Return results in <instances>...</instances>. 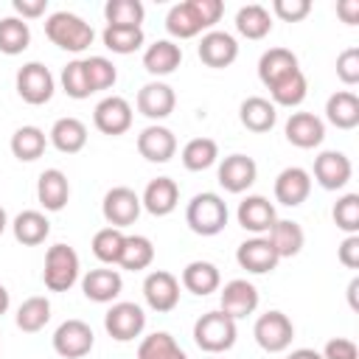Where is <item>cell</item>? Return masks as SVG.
I'll return each mask as SVG.
<instances>
[{
	"instance_id": "6da1fadb",
	"label": "cell",
	"mask_w": 359,
	"mask_h": 359,
	"mask_svg": "<svg viewBox=\"0 0 359 359\" xmlns=\"http://www.w3.org/2000/svg\"><path fill=\"white\" fill-rule=\"evenodd\" d=\"M45 36L62 48V50H70V53H81L93 45V25L84 22L79 14L73 11H53L48 20H45Z\"/></svg>"
},
{
	"instance_id": "7a4b0ae2",
	"label": "cell",
	"mask_w": 359,
	"mask_h": 359,
	"mask_svg": "<svg viewBox=\"0 0 359 359\" xmlns=\"http://www.w3.org/2000/svg\"><path fill=\"white\" fill-rule=\"evenodd\" d=\"M236 337H238L236 320L230 314H224L222 309L208 311L194 323V342L199 351H205L210 356L230 351L236 345Z\"/></svg>"
},
{
	"instance_id": "3957f363",
	"label": "cell",
	"mask_w": 359,
	"mask_h": 359,
	"mask_svg": "<svg viewBox=\"0 0 359 359\" xmlns=\"http://www.w3.org/2000/svg\"><path fill=\"white\" fill-rule=\"evenodd\" d=\"M227 216H230L227 213V202L213 191L196 194L185 208V224L191 227V233L205 236V238L208 236H219L224 230V224H227Z\"/></svg>"
},
{
	"instance_id": "277c9868",
	"label": "cell",
	"mask_w": 359,
	"mask_h": 359,
	"mask_svg": "<svg viewBox=\"0 0 359 359\" xmlns=\"http://www.w3.org/2000/svg\"><path fill=\"white\" fill-rule=\"evenodd\" d=\"M81 272L79 252L70 244H53L45 252V269H42V283L48 292H67Z\"/></svg>"
},
{
	"instance_id": "5b68a950",
	"label": "cell",
	"mask_w": 359,
	"mask_h": 359,
	"mask_svg": "<svg viewBox=\"0 0 359 359\" xmlns=\"http://www.w3.org/2000/svg\"><path fill=\"white\" fill-rule=\"evenodd\" d=\"M14 84H17V95H20L25 104H31V107L48 104V101L53 98V90H56V79H53V73H50L42 62H28V65H22V67L17 70Z\"/></svg>"
},
{
	"instance_id": "8992f818",
	"label": "cell",
	"mask_w": 359,
	"mask_h": 359,
	"mask_svg": "<svg viewBox=\"0 0 359 359\" xmlns=\"http://www.w3.org/2000/svg\"><path fill=\"white\" fill-rule=\"evenodd\" d=\"M252 337H255V342H258L266 353H280V351H286V348L292 345V339H294V325H292V320H289L283 311L272 309V311H266V314H261V317L255 320Z\"/></svg>"
},
{
	"instance_id": "52a82bcc",
	"label": "cell",
	"mask_w": 359,
	"mask_h": 359,
	"mask_svg": "<svg viewBox=\"0 0 359 359\" xmlns=\"http://www.w3.org/2000/svg\"><path fill=\"white\" fill-rule=\"evenodd\" d=\"M104 328L112 339L118 342H132L135 337L143 334L146 328V314L137 303H129V300H121V303H112L104 314Z\"/></svg>"
},
{
	"instance_id": "ba28073f",
	"label": "cell",
	"mask_w": 359,
	"mask_h": 359,
	"mask_svg": "<svg viewBox=\"0 0 359 359\" xmlns=\"http://www.w3.org/2000/svg\"><path fill=\"white\" fill-rule=\"evenodd\" d=\"M140 210H143L140 196H137L132 188H126V185H115V188H109V191L104 194L101 213H104V219H107L109 227L123 230V227L135 224L137 216H140Z\"/></svg>"
},
{
	"instance_id": "9c48e42d",
	"label": "cell",
	"mask_w": 359,
	"mask_h": 359,
	"mask_svg": "<svg viewBox=\"0 0 359 359\" xmlns=\"http://www.w3.org/2000/svg\"><path fill=\"white\" fill-rule=\"evenodd\" d=\"M93 345H95V334L84 320H65L53 331V351L62 359H81L93 351Z\"/></svg>"
},
{
	"instance_id": "30bf717a",
	"label": "cell",
	"mask_w": 359,
	"mask_h": 359,
	"mask_svg": "<svg viewBox=\"0 0 359 359\" xmlns=\"http://www.w3.org/2000/svg\"><path fill=\"white\" fill-rule=\"evenodd\" d=\"M132 118H135L132 104H129L126 98H121V95H107V98H101V101L95 104V109H93V123H95V129H98L101 135H109V137H118V135L129 132Z\"/></svg>"
},
{
	"instance_id": "8fae6325",
	"label": "cell",
	"mask_w": 359,
	"mask_h": 359,
	"mask_svg": "<svg viewBox=\"0 0 359 359\" xmlns=\"http://www.w3.org/2000/svg\"><path fill=\"white\" fill-rule=\"evenodd\" d=\"M143 297H146V306L157 314H165V311H174L177 303H180V280L177 275L165 272V269H154L146 275L143 280Z\"/></svg>"
},
{
	"instance_id": "7c38bea8",
	"label": "cell",
	"mask_w": 359,
	"mask_h": 359,
	"mask_svg": "<svg viewBox=\"0 0 359 359\" xmlns=\"http://www.w3.org/2000/svg\"><path fill=\"white\" fill-rule=\"evenodd\" d=\"M351 174H353V165H351V157L337 151V149H328V151H320L314 157V182L325 191H339L351 182Z\"/></svg>"
},
{
	"instance_id": "4fadbf2b",
	"label": "cell",
	"mask_w": 359,
	"mask_h": 359,
	"mask_svg": "<svg viewBox=\"0 0 359 359\" xmlns=\"http://www.w3.org/2000/svg\"><path fill=\"white\" fill-rule=\"evenodd\" d=\"M261 297H258V289L255 283H250L247 278H233L222 286L219 292V309L224 314H230L233 320H241V317H250L255 309H258Z\"/></svg>"
},
{
	"instance_id": "5bb4252c",
	"label": "cell",
	"mask_w": 359,
	"mask_h": 359,
	"mask_svg": "<svg viewBox=\"0 0 359 359\" xmlns=\"http://www.w3.org/2000/svg\"><path fill=\"white\" fill-rule=\"evenodd\" d=\"M202 65L213 67V70H222V67H230L236 59H238V42L233 34L227 31H205L202 39H199V48H196Z\"/></svg>"
},
{
	"instance_id": "9a60e30c",
	"label": "cell",
	"mask_w": 359,
	"mask_h": 359,
	"mask_svg": "<svg viewBox=\"0 0 359 359\" xmlns=\"http://www.w3.org/2000/svg\"><path fill=\"white\" fill-rule=\"evenodd\" d=\"M135 107L140 115H146L149 121H163L174 112L177 107V93L171 84L165 81H149L137 90V98H135Z\"/></svg>"
},
{
	"instance_id": "2e32d148",
	"label": "cell",
	"mask_w": 359,
	"mask_h": 359,
	"mask_svg": "<svg viewBox=\"0 0 359 359\" xmlns=\"http://www.w3.org/2000/svg\"><path fill=\"white\" fill-rule=\"evenodd\" d=\"M258 180V165L247 154H227L219 163V185L227 194H244Z\"/></svg>"
},
{
	"instance_id": "e0dca14e",
	"label": "cell",
	"mask_w": 359,
	"mask_h": 359,
	"mask_svg": "<svg viewBox=\"0 0 359 359\" xmlns=\"http://www.w3.org/2000/svg\"><path fill=\"white\" fill-rule=\"evenodd\" d=\"M236 261H238L241 269H247L252 275H266V272H272L278 266L280 258H278V252H275V247L269 244L266 236H252V238L238 244Z\"/></svg>"
},
{
	"instance_id": "ac0fdd59",
	"label": "cell",
	"mask_w": 359,
	"mask_h": 359,
	"mask_svg": "<svg viewBox=\"0 0 359 359\" xmlns=\"http://www.w3.org/2000/svg\"><path fill=\"white\" fill-rule=\"evenodd\" d=\"M236 219H238V224H241L247 233H252V236H266L269 227L278 222L275 205H272L266 196H261V194H252V196L241 199V202H238V210H236Z\"/></svg>"
},
{
	"instance_id": "d6986e66",
	"label": "cell",
	"mask_w": 359,
	"mask_h": 359,
	"mask_svg": "<svg viewBox=\"0 0 359 359\" xmlns=\"http://www.w3.org/2000/svg\"><path fill=\"white\" fill-rule=\"evenodd\" d=\"M275 199L286 208H297L311 194V174L300 165H289L275 177Z\"/></svg>"
},
{
	"instance_id": "ffe728a7",
	"label": "cell",
	"mask_w": 359,
	"mask_h": 359,
	"mask_svg": "<svg viewBox=\"0 0 359 359\" xmlns=\"http://www.w3.org/2000/svg\"><path fill=\"white\" fill-rule=\"evenodd\" d=\"M137 151L149 163H168L177 154V137L168 126L151 123L137 135Z\"/></svg>"
},
{
	"instance_id": "44dd1931",
	"label": "cell",
	"mask_w": 359,
	"mask_h": 359,
	"mask_svg": "<svg viewBox=\"0 0 359 359\" xmlns=\"http://www.w3.org/2000/svg\"><path fill=\"white\" fill-rule=\"evenodd\" d=\"M283 132H286V140L297 149H314L325 140V123L314 112H292Z\"/></svg>"
},
{
	"instance_id": "7402d4cb",
	"label": "cell",
	"mask_w": 359,
	"mask_h": 359,
	"mask_svg": "<svg viewBox=\"0 0 359 359\" xmlns=\"http://www.w3.org/2000/svg\"><path fill=\"white\" fill-rule=\"evenodd\" d=\"M140 205L143 210H149L151 216H168L174 213V208L180 205V185L171 177H154L143 194H140Z\"/></svg>"
},
{
	"instance_id": "603a6c76",
	"label": "cell",
	"mask_w": 359,
	"mask_h": 359,
	"mask_svg": "<svg viewBox=\"0 0 359 359\" xmlns=\"http://www.w3.org/2000/svg\"><path fill=\"white\" fill-rule=\"evenodd\" d=\"M121 289H123V278H121L118 269L98 266V269H90L81 278V292L93 303H112L121 294Z\"/></svg>"
},
{
	"instance_id": "cb8c5ba5",
	"label": "cell",
	"mask_w": 359,
	"mask_h": 359,
	"mask_svg": "<svg viewBox=\"0 0 359 359\" xmlns=\"http://www.w3.org/2000/svg\"><path fill=\"white\" fill-rule=\"evenodd\" d=\"M294 70H300V62L289 48H269L258 59V79L266 90L272 84H278L280 79H286L289 73H294Z\"/></svg>"
},
{
	"instance_id": "d4e9b609",
	"label": "cell",
	"mask_w": 359,
	"mask_h": 359,
	"mask_svg": "<svg viewBox=\"0 0 359 359\" xmlns=\"http://www.w3.org/2000/svg\"><path fill=\"white\" fill-rule=\"evenodd\" d=\"M36 199L45 210L56 213L67 205L70 199V182H67V174L59 171V168H45L36 180Z\"/></svg>"
},
{
	"instance_id": "484cf974",
	"label": "cell",
	"mask_w": 359,
	"mask_h": 359,
	"mask_svg": "<svg viewBox=\"0 0 359 359\" xmlns=\"http://www.w3.org/2000/svg\"><path fill=\"white\" fill-rule=\"evenodd\" d=\"M238 118H241L244 129H250L255 135H264L278 123V107L264 95H250V98L241 101Z\"/></svg>"
},
{
	"instance_id": "4316f807",
	"label": "cell",
	"mask_w": 359,
	"mask_h": 359,
	"mask_svg": "<svg viewBox=\"0 0 359 359\" xmlns=\"http://www.w3.org/2000/svg\"><path fill=\"white\" fill-rule=\"evenodd\" d=\"M182 65V48L174 39H157L143 50V67L149 76H168Z\"/></svg>"
},
{
	"instance_id": "83f0119b",
	"label": "cell",
	"mask_w": 359,
	"mask_h": 359,
	"mask_svg": "<svg viewBox=\"0 0 359 359\" xmlns=\"http://www.w3.org/2000/svg\"><path fill=\"white\" fill-rule=\"evenodd\" d=\"M48 140L62 154H79L87 146V126H84V121H79L73 115L59 118V121H53V126L48 132Z\"/></svg>"
},
{
	"instance_id": "f1b7e54d",
	"label": "cell",
	"mask_w": 359,
	"mask_h": 359,
	"mask_svg": "<svg viewBox=\"0 0 359 359\" xmlns=\"http://www.w3.org/2000/svg\"><path fill=\"white\" fill-rule=\"evenodd\" d=\"M165 31L174 39H191V36L208 31V28H205V22H202V17L196 11V3L194 0H185V3H177V6L168 8V14H165Z\"/></svg>"
},
{
	"instance_id": "f546056e",
	"label": "cell",
	"mask_w": 359,
	"mask_h": 359,
	"mask_svg": "<svg viewBox=\"0 0 359 359\" xmlns=\"http://www.w3.org/2000/svg\"><path fill=\"white\" fill-rule=\"evenodd\" d=\"M325 121L337 129H356L359 126V98L351 90H337L325 101Z\"/></svg>"
},
{
	"instance_id": "4dcf8cb0",
	"label": "cell",
	"mask_w": 359,
	"mask_h": 359,
	"mask_svg": "<svg viewBox=\"0 0 359 359\" xmlns=\"http://www.w3.org/2000/svg\"><path fill=\"white\" fill-rule=\"evenodd\" d=\"M180 283L196 294V297H208L210 292H216L222 286V275H219V266L210 264V261H191L185 269H182V278Z\"/></svg>"
},
{
	"instance_id": "1f68e13d",
	"label": "cell",
	"mask_w": 359,
	"mask_h": 359,
	"mask_svg": "<svg viewBox=\"0 0 359 359\" xmlns=\"http://www.w3.org/2000/svg\"><path fill=\"white\" fill-rule=\"evenodd\" d=\"M266 238H269V244L275 247L278 258H294V255L303 250V244H306L303 227H300L297 222H292V219H278V222L269 227Z\"/></svg>"
},
{
	"instance_id": "d6a6232c",
	"label": "cell",
	"mask_w": 359,
	"mask_h": 359,
	"mask_svg": "<svg viewBox=\"0 0 359 359\" xmlns=\"http://www.w3.org/2000/svg\"><path fill=\"white\" fill-rule=\"evenodd\" d=\"M11 233H14V238H17L20 244L36 247V244H42V241L48 238L50 222H48V216H45L42 210H22V213L14 216Z\"/></svg>"
},
{
	"instance_id": "836d02e7",
	"label": "cell",
	"mask_w": 359,
	"mask_h": 359,
	"mask_svg": "<svg viewBox=\"0 0 359 359\" xmlns=\"http://www.w3.org/2000/svg\"><path fill=\"white\" fill-rule=\"evenodd\" d=\"M45 146H48V135L39 129V126H20L11 140H8V149L11 154L20 160V163H34L45 154Z\"/></svg>"
},
{
	"instance_id": "e575fe53",
	"label": "cell",
	"mask_w": 359,
	"mask_h": 359,
	"mask_svg": "<svg viewBox=\"0 0 359 359\" xmlns=\"http://www.w3.org/2000/svg\"><path fill=\"white\" fill-rule=\"evenodd\" d=\"M236 31L247 39H264L272 31V14L261 3L241 6L236 11Z\"/></svg>"
},
{
	"instance_id": "d590c367",
	"label": "cell",
	"mask_w": 359,
	"mask_h": 359,
	"mask_svg": "<svg viewBox=\"0 0 359 359\" xmlns=\"http://www.w3.org/2000/svg\"><path fill=\"white\" fill-rule=\"evenodd\" d=\"M151 261H154V244H151V238L137 236V233L135 236H126L118 266L121 269H129V272H140V269L151 266Z\"/></svg>"
},
{
	"instance_id": "8d00e7d4",
	"label": "cell",
	"mask_w": 359,
	"mask_h": 359,
	"mask_svg": "<svg viewBox=\"0 0 359 359\" xmlns=\"http://www.w3.org/2000/svg\"><path fill=\"white\" fill-rule=\"evenodd\" d=\"M50 320V300L42 297V294H34L28 300L20 303L17 309V328L25 331V334H36L48 325Z\"/></svg>"
},
{
	"instance_id": "74e56055",
	"label": "cell",
	"mask_w": 359,
	"mask_h": 359,
	"mask_svg": "<svg viewBox=\"0 0 359 359\" xmlns=\"http://www.w3.org/2000/svg\"><path fill=\"white\" fill-rule=\"evenodd\" d=\"M306 93H309V81H306L303 70H294V73H289L286 79H280L278 84L269 87V95H272L275 107H300L306 101Z\"/></svg>"
},
{
	"instance_id": "f35d334b",
	"label": "cell",
	"mask_w": 359,
	"mask_h": 359,
	"mask_svg": "<svg viewBox=\"0 0 359 359\" xmlns=\"http://www.w3.org/2000/svg\"><path fill=\"white\" fill-rule=\"evenodd\" d=\"M180 160H182V165L188 171H205L219 160V146L210 137H194V140H188L182 146Z\"/></svg>"
},
{
	"instance_id": "ab89813d",
	"label": "cell",
	"mask_w": 359,
	"mask_h": 359,
	"mask_svg": "<svg viewBox=\"0 0 359 359\" xmlns=\"http://www.w3.org/2000/svg\"><path fill=\"white\" fill-rule=\"evenodd\" d=\"M137 359H188V356L168 331H154L140 339Z\"/></svg>"
},
{
	"instance_id": "60d3db41",
	"label": "cell",
	"mask_w": 359,
	"mask_h": 359,
	"mask_svg": "<svg viewBox=\"0 0 359 359\" xmlns=\"http://www.w3.org/2000/svg\"><path fill=\"white\" fill-rule=\"evenodd\" d=\"M101 39H104V48H107V50H112V53H118V56H129V53H135V50L143 48L146 34H143V28L107 25L104 34H101Z\"/></svg>"
},
{
	"instance_id": "b9f144b4",
	"label": "cell",
	"mask_w": 359,
	"mask_h": 359,
	"mask_svg": "<svg viewBox=\"0 0 359 359\" xmlns=\"http://www.w3.org/2000/svg\"><path fill=\"white\" fill-rule=\"evenodd\" d=\"M31 45V28L20 17H3L0 20V53L17 56Z\"/></svg>"
},
{
	"instance_id": "7bdbcfd3",
	"label": "cell",
	"mask_w": 359,
	"mask_h": 359,
	"mask_svg": "<svg viewBox=\"0 0 359 359\" xmlns=\"http://www.w3.org/2000/svg\"><path fill=\"white\" fill-rule=\"evenodd\" d=\"M107 25H121V28H140L146 8L140 0H107L104 6Z\"/></svg>"
},
{
	"instance_id": "ee69618b",
	"label": "cell",
	"mask_w": 359,
	"mask_h": 359,
	"mask_svg": "<svg viewBox=\"0 0 359 359\" xmlns=\"http://www.w3.org/2000/svg\"><path fill=\"white\" fill-rule=\"evenodd\" d=\"M123 241H126V233L118 230V227H104L93 236V255L101 261V264H118L121 261V250H123Z\"/></svg>"
},
{
	"instance_id": "f6af8a7d",
	"label": "cell",
	"mask_w": 359,
	"mask_h": 359,
	"mask_svg": "<svg viewBox=\"0 0 359 359\" xmlns=\"http://www.w3.org/2000/svg\"><path fill=\"white\" fill-rule=\"evenodd\" d=\"M59 81H62V90H65L70 98H76V101H84V98L93 95L90 81H87V70H84V59H73V62H67V65L62 67Z\"/></svg>"
},
{
	"instance_id": "bcb514c9",
	"label": "cell",
	"mask_w": 359,
	"mask_h": 359,
	"mask_svg": "<svg viewBox=\"0 0 359 359\" xmlns=\"http://www.w3.org/2000/svg\"><path fill=\"white\" fill-rule=\"evenodd\" d=\"M84 70H87V81H90V90L93 93L109 90L118 81V70H115V65L107 56H90V59H84Z\"/></svg>"
},
{
	"instance_id": "7dc6e473",
	"label": "cell",
	"mask_w": 359,
	"mask_h": 359,
	"mask_svg": "<svg viewBox=\"0 0 359 359\" xmlns=\"http://www.w3.org/2000/svg\"><path fill=\"white\" fill-rule=\"evenodd\" d=\"M331 216H334V224H337L342 233L356 236V233H359V194H345V196H339L337 205H334V210H331Z\"/></svg>"
},
{
	"instance_id": "c3c4849f",
	"label": "cell",
	"mask_w": 359,
	"mask_h": 359,
	"mask_svg": "<svg viewBox=\"0 0 359 359\" xmlns=\"http://www.w3.org/2000/svg\"><path fill=\"white\" fill-rule=\"evenodd\" d=\"M337 79L348 87L359 84V48H345L337 56Z\"/></svg>"
},
{
	"instance_id": "681fc988",
	"label": "cell",
	"mask_w": 359,
	"mask_h": 359,
	"mask_svg": "<svg viewBox=\"0 0 359 359\" xmlns=\"http://www.w3.org/2000/svg\"><path fill=\"white\" fill-rule=\"evenodd\" d=\"M272 11L278 20L283 22H300L309 17L311 11V0H275L272 3Z\"/></svg>"
},
{
	"instance_id": "f907efd6",
	"label": "cell",
	"mask_w": 359,
	"mask_h": 359,
	"mask_svg": "<svg viewBox=\"0 0 359 359\" xmlns=\"http://www.w3.org/2000/svg\"><path fill=\"white\" fill-rule=\"evenodd\" d=\"M323 359H359V345L348 337H334L325 342Z\"/></svg>"
},
{
	"instance_id": "816d5d0a",
	"label": "cell",
	"mask_w": 359,
	"mask_h": 359,
	"mask_svg": "<svg viewBox=\"0 0 359 359\" xmlns=\"http://www.w3.org/2000/svg\"><path fill=\"white\" fill-rule=\"evenodd\" d=\"M337 258L342 266L348 269H359V233L356 236H345L337 247Z\"/></svg>"
},
{
	"instance_id": "f5cc1de1",
	"label": "cell",
	"mask_w": 359,
	"mask_h": 359,
	"mask_svg": "<svg viewBox=\"0 0 359 359\" xmlns=\"http://www.w3.org/2000/svg\"><path fill=\"white\" fill-rule=\"evenodd\" d=\"M14 17L20 20H36L48 11V0H14Z\"/></svg>"
},
{
	"instance_id": "db71d44e",
	"label": "cell",
	"mask_w": 359,
	"mask_h": 359,
	"mask_svg": "<svg viewBox=\"0 0 359 359\" xmlns=\"http://www.w3.org/2000/svg\"><path fill=\"white\" fill-rule=\"evenodd\" d=\"M337 14L342 17V22L356 25L359 22V0H339L337 3Z\"/></svg>"
},
{
	"instance_id": "11a10c76",
	"label": "cell",
	"mask_w": 359,
	"mask_h": 359,
	"mask_svg": "<svg viewBox=\"0 0 359 359\" xmlns=\"http://www.w3.org/2000/svg\"><path fill=\"white\" fill-rule=\"evenodd\" d=\"M286 359H323V353L314 351V348H297V351H292Z\"/></svg>"
},
{
	"instance_id": "9f6ffc18",
	"label": "cell",
	"mask_w": 359,
	"mask_h": 359,
	"mask_svg": "<svg viewBox=\"0 0 359 359\" xmlns=\"http://www.w3.org/2000/svg\"><path fill=\"white\" fill-rule=\"evenodd\" d=\"M356 292H359V278H353V280L348 283V303H351V309H359V303H356Z\"/></svg>"
},
{
	"instance_id": "6f0895ef",
	"label": "cell",
	"mask_w": 359,
	"mask_h": 359,
	"mask_svg": "<svg viewBox=\"0 0 359 359\" xmlns=\"http://www.w3.org/2000/svg\"><path fill=\"white\" fill-rule=\"evenodd\" d=\"M8 306H11V294H8V289L0 283V317L8 311Z\"/></svg>"
},
{
	"instance_id": "680465c9",
	"label": "cell",
	"mask_w": 359,
	"mask_h": 359,
	"mask_svg": "<svg viewBox=\"0 0 359 359\" xmlns=\"http://www.w3.org/2000/svg\"><path fill=\"white\" fill-rule=\"evenodd\" d=\"M6 227H8V213H6V208L0 205V236L6 233Z\"/></svg>"
},
{
	"instance_id": "91938a15",
	"label": "cell",
	"mask_w": 359,
	"mask_h": 359,
	"mask_svg": "<svg viewBox=\"0 0 359 359\" xmlns=\"http://www.w3.org/2000/svg\"><path fill=\"white\" fill-rule=\"evenodd\" d=\"M208 359H216V356H208Z\"/></svg>"
}]
</instances>
